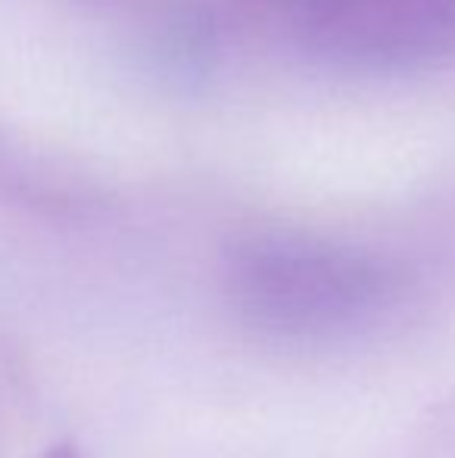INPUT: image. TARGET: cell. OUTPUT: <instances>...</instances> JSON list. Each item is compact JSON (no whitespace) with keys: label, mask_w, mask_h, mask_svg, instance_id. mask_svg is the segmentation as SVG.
<instances>
[{"label":"cell","mask_w":455,"mask_h":458,"mask_svg":"<svg viewBox=\"0 0 455 458\" xmlns=\"http://www.w3.org/2000/svg\"><path fill=\"white\" fill-rule=\"evenodd\" d=\"M309 25L322 41L352 56H406L437 44L455 0H309Z\"/></svg>","instance_id":"cell-2"},{"label":"cell","mask_w":455,"mask_h":458,"mask_svg":"<svg viewBox=\"0 0 455 458\" xmlns=\"http://www.w3.org/2000/svg\"><path fill=\"white\" fill-rule=\"evenodd\" d=\"M234 309L274 337H337L377 321L406 290L390 262L341 243L262 234L234 243L225 262Z\"/></svg>","instance_id":"cell-1"},{"label":"cell","mask_w":455,"mask_h":458,"mask_svg":"<svg viewBox=\"0 0 455 458\" xmlns=\"http://www.w3.org/2000/svg\"><path fill=\"white\" fill-rule=\"evenodd\" d=\"M54 458H75L72 453H69V449H60V453H56Z\"/></svg>","instance_id":"cell-3"}]
</instances>
